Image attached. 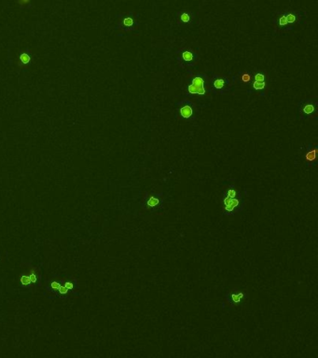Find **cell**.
<instances>
[{"label":"cell","mask_w":318,"mask_h":358,"mask_svg":"<svg viewBox=\"0 0 318 358\" xmlns=\"http://www.w3.org/2000/svg\"><path fill=\"white\" fill-rule=\"evenodd\" d=\"M250 79H251V76L249 75V74H247V73H244V75H243V77H242V80L244 81V82H248V81H250Z\"/></svg>","instance_id":"obj_19"},{"label":"cell","mask_w":318,"mask_h":358,"mask_svg":"<svg viewBox=\"0 0 318 358\" xmlns=\"http://www.w3.org/2000/svg\"><path fill=\"white\" fill-rule=\"evenodd\" d=\"M244 207V200L241 193L234 198H229L224 195L221 198V210L224 215L234 216L242 212Z\"/></svg>","instance_id":"obj_1"},{"label":"cell","mask_w":318,"mask_h":358,"mask_svg":"<svg viewBox=\"0 0 318 358\" xmlns=\"http://www.w3.org/2000/svg\"><path fill=\"white\" fill-rule=\"evenodd\" d=\"M36 282V275L34 270L30 272L28 274L23 275L21 277V283L23 285H28L30 284H35Z\"/></svg>","instance_id":"obj_6"},{"label":"cell","mask_w":318,"mask_h":358,"mask_svg":"<svg viewBox=\"0 0 318 358\" xmlns=\"http://www.w3.org/2000/svg\"><path fill=\"white\" fill-rule=\"evenodd\" d=\"M314 111V106L312 105H306L304 107H303V112L305 113V114H312V112Z\"/></svg>","instance_id":"obj_15"},{"label":"cell","mask_w":318,"mask_h":358,"mask_svg":"<svg viewBox=\"0 0 318 358\" xmlns=\"http://www.w3.org/2000/svg\"><path fill=\"white\" fill-rule=\"evenodd\" d=\"M316 152H317V149H316V146H314V148H308V150H306V152L304 154V160L307 164L309 165H314L315 164V160H316Z\"/></svg>","instance_id":"obj_5"},{"label":"cell","mask_w":318,"mask_h":358,"mask_svg":"<svg viewBox=\"0 0 318 358\" xmlns=\"http://www.w3.org/2000/svg\"><path fill=\"white\" fill-rule=\"evenodd\" d=\"M240 193L241 192L234 186H229L226 189V190L224 191L223 195H224V196H226V197H229V198H234V197L238 196Z\"/></svg>","instance_id":"obj_8"},{"label":"cell","mask_w":318,"mask_h":358,"mask_svg":"<svg viewBox=\"0 0 318 358\" xmlns=\"http://www.w3.org/2000/svg\"><path fill=\"white\" fill-rule=\"evenodd\" d=\"M182 57H183V60L184 61H186V62H190V61H192L193 60V54H192V52H190V51H184L183 52V55H182Z\"/></svg>","instance_id":"obj_12"},{"label":"cell","mask_w":318,"mask_h":358,"mask_svg":"<svg viewBox=\"0 0 318 358\" xmlns=\"http://www.w3.org/2000/svg\"><path fill=\"white\" fill-rule=\"evenodd\" d=\"M18 2L21 7H26L30 4L31 0H18Z\"/></svg>","instance_id":"obj_18"},{"label":"cell","mask_w":318,"mask_h":358,"mask_svg":"<svg viewBox=\"0 0 318 358\" xmlns=\"http://www.w3.org/2000/svg\"><path fill=\"white\" fill-rule=\"evenodd\" d=\"M181 116L185 118H189L192 116V108L190 106H185L180 109Z\"/></svg>","instance_id":"obj_9"},{"label":"cell","mask_w":318,"mask_h":358,"mask_svg":"<svg viewBox=\"0 0 318 358\" xmlns=\"http://www.w3.org/2000/svg\"><path fill=\"white\" fill-rule=\"evenodd\" d=\"M255 79H256V81H264L265 78L262 74H257L255 76Z\"/></svg>","instance_id":"obj_20"},{"label":"cell","mask_w":318,"mask_h":358,"mask_svg":"<svg viewBox=\"0 0 318 358\" xmlns=\"http://www.w3.org/2000/svg\"><path fill=\"white\" fill-rule=\"evenodd\" d=\"M204 79L201 77H196L193 78L192 83L189 87V91L190 93L195 94H204L205 90L204 86Z\"/></svg>","instance_id":"obj_4"},{"label":"cell","mask_w":318,"mask_h":358,"mask_svg":"<svg viewBox=\"0 0 318 358\" xmlns=\"http://www.w3.org/2000/svg\"><path fill=\"white\" fill-rule=\"evenodd\" d=\"M279 24H280L281 26H284V25L287 24V18H286V15H282L281 16L280 19H279Z\"/></svg>","instance_id":"obj_17"},{"label":"cell","mask_w":318,"mask_h":358,"mask_svg":"<svg viewBox=\"0 0 318 358\" xmlns=\"http://www.w3.org/2000/svg\"><path fill=\"white\" fill-rule=\"evenodd\" d=\"M224 84H225L224 80L221 79V78H217V79H216L215 81H214V87H215L216 89H218V90L222 89L224 87Z\"/></svg>","instance_id":"obj_13"},{"label":"cell","mask_w":318,"mask_h":358,"mask_svg":"<svg viewBox=\"0 0 318 358\" xmlns=\"http://www.w3.org/2000/svg\"><path fill=\"white\" fill-rule=\"evenodd\" d=\"M286 15V18L287 21V24H294L296 23V15L293 12H288L287 14H284Z\"/></svg>","instance_id":"obj_11"},{"label":"cell","mask_w":318,"mask_h":358,"mask_svg":"<svg viewBox=\"0 0 318 358\" xmlns=\"http://www.w3.org/2000/svg\"><path fill=\"white\" fill-rule=\"evenodd\" d=\"M246 298H247V293H246V291L235 288L227 291V293L225 294V303L229 305V309H232L242 305V303L245 301Z\"/></svg>","instance_id":"obj_3"},{"label":"cell","mask_w":318,"mask_h":358,"mask_svg":"<svg viewBox=\"0 0 318 358\" xmlns=\"http://www.w3.org/2000/svg\"><path fill=\"white\" fill-rule=\"evenodd\" d=\"M51 286H52V288H54V289L58 290V289H59V287L61 286V285L58 284L57 282H53V283L51 284Z\"/></svg>","instance_id":"obj_21"},{"label":"cell","mask_w":318,"mask_h":358,"mask_svg":"<svg viewBox=\"0 0 318 358\" xmlns=\"http://www.w3.org/2000/svg\"><path fill=\"white\" fill-rule=\"evenodd\" d=\"M180 19H181V21H183V23L188 24V23H189V21H190V16H189V14L187 13V12H183L182 14H181Z\"/></svg>","instance_id":"obj_16"},{"label":"cell","mask_w":318,"mask_h":358,"mask_svg":"<svg viewBox=\"0 0 318 358\" xmlns=\"http://www.w3.org/2000/svg\"><path fill=\"white\" fill-rule=\"evenodd\" d=\"M253 87L255 90H263L265 88V83L263 81H256L253 84Z\"/></svg>","instance_id":"obj_14"},{"label":"cell","mask_w":318,"mask_h":358,"mask_svg":"<svg viewBox=\"0 0 318 358\" xmlns=\"http://www.w3.org/2000/svg\"><path fill=\"white\" fill-rule=\"evenodd\" d=\"M164 198L162 194L149 192L145 194L141 202V206L144 210H147L151 213H157L163 209Z\"/></svg>","instance_id":"obj_2"},{"label":"cell","mask_w":318,"mask_h":358,"mask_svg":"<svg viewBox=\"0 0 318 358\" xmlns=\"http://www.w3.org/2000/svg\"><path fill=\"white\" fill-rule=\"evenodd\" d=\"M64 287H65V288H66L67 290L73 289V285L71 284V283H66V284L64 285Z\"/></svg>","instance_id":"obj_22"},{"label":"cell","mask_w":318,"mask_h":358,"mask_svg":"<svg viewBox=\"0 0 318 358\" xmlns=\"http://www.w3.org/2000/svg\"><path fill=\"white\" fill-rule=\"evenodd\" d=\"M120 26L122 28H126V29H130L131 27H133L134 24V21L133 19V17H130V16H126V17H123L122 20L119 21Z\"/></svg>","instance_id":"obj_7"},{"label":"cell","mask_w":318,"mask_h":358,"mask_svg":"<svg viewBox=\"0 0 318 358\" xmlns=\"http://www.w3.org/2000/svg\"><path fill=\"white\" fill-rule=\"evenodd\" d=\"M19 60H20L21 64H23V66H26V64H28L31 62V56H30V54H28L27 52H23L20 55Z\"/></svg>","instance_id":"obj_10"}]
</instances>
